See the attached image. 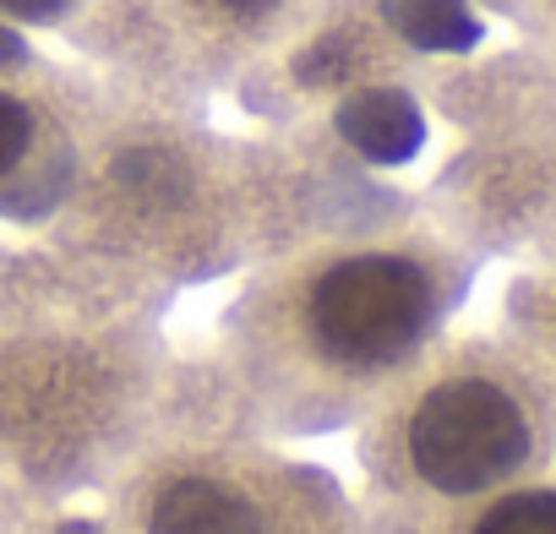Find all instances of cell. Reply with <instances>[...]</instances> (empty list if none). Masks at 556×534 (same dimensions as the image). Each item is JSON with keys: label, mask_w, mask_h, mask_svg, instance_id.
<instances>
[{"label": "cell", "mask_w": 556, "mask_h": 534, "mask_svg": "<svg viewBox=\"0 0 556 534\" xmlns=\"http://www.w3.org/2000/svg\"><path fill=\"white\" fill-rule=\"evenodd\" d=\"M306 322L317 344L350 366H382L404 355L431 322L426 267L393 251L344 256L312 284Z\"/></svg>", "instance_id": "6da1fadb"}, {"label": "cell", "mask_w": 556, "mask_h": 534, "mask_svg": "<svg viewBox=\"0 0 556 534\" xmlns=\"http://www.w3.org/2000/svg\"><path fill=\"white\" fill-rule=\"evenodd\" d=\"M529 453V420L485 377L437 382L409 420V458L437 491H485Z\"/></svg>", "instance_id": "7a4b0ae2"}, {"label": "cell", "mask_w": 556, "mask_h": 534, "mask_svg": "<svg viewBox=\"0 0 556 534\" xmlns=\"http://www.w3.org/2000/svg\"><path fill=\"white\" fill-rule=\"evenodd\" d=\"M148 529L153 534H262V518L235 485L207 474H180L159 491Z\"/></svg>", "instance_id": "3957f363"}, {"label": "cell", "mask_w": 556, "mask_h": 534, "mask_svg": "<svg viewBox=\"0 0 556 534\" xmlns=\"http://www.w3.org/2000/svg\"><path fill=\"white\" fill-rule=\"evenodd\" d=\"M339 131H344V142L361 148L366 158H377V164H404V158L420 148L426 120H420V110H415L409 93H399V88H366V93L344 99Z\"/></svg>", "instance_id": "277c9868"}, {"label": "cell", "mask_w": 556, "mask_h": 534, "mask_svg": "<svg viewBox=\"0 0 556 534\" xmlns=\"http://www.w3.org/2000/svg\"><path fill=\"white\" fill-rule=\"evenodd\" d=\"M382 17L420 50H469L480 39V23L464 0H382Z\"/></svg>", "instance_id": "5b68a950"}, {"label": "cell", "mask_w": 556, "mask_h": 534, "mask_svg": "<svg viewBox=\"0 0 556 534\" xmlns=\"http://www.w3.org/2000/svg\"><path fill=\"white\" fill-rule=\"evenodd\" d=\"M475 534H556V496L551 491L507 496L475 523Z\"/></svg>", "instance_id": "8992f818"}, {"label": "cell", "mask_w": 556, "mask_h": 534, "mask_svg": "<svg viewBox=\"0 0 556 534\" xmlns=\"http://www.w3.org/2000/svg\"><path fill=\"white\" fill-rule=\"evenodd\" d=\"M28 148H34V110L12 88H0V175L17 169Z\"/></svg>", "instance_id": "52a82bcc"}, {"label": "cell", "mask_w": 556, "mask_h": 534, "mask_svg": "<svg viewBox=\"0 0 556 534\" xmlns=\"http://www.w3.org/2000/svg\"><path fill=\"white\" fill-rule=\"evenodd\" d=\"M66 7H72V0H0V12H12V17H39V23L61 17Z\"/></svg>", "instance_id": "ba28073f"}, {"label": "cell", "mask_w": 556, "mask_h": 534, "mask_svg": "<svg viewBox=\"0 0 556 534\" xmlns=\"http://www.w3.org/2000/svg\"><path fill=\"white\" fill-rule=\"evenodd\" d=\"M207 7L229 12V17H256V12H273L278 0H207Z\"/></svg>", "instance_id": "9c48e42d"}, {"label": "cell", "mask_w": 556, "mask_h": 534, "mask_svg": "<svg viewBox=\"0 0 556 534\" xmlns=\"http://www.w3.org/2000/svg\"><path fill=\"white\" fill-rule=\"evenodd\" d=\"M12 61H23V39L0 28V66H12Z\"/></svg>", "instance_id": "30bf717a"}]
</instances>
